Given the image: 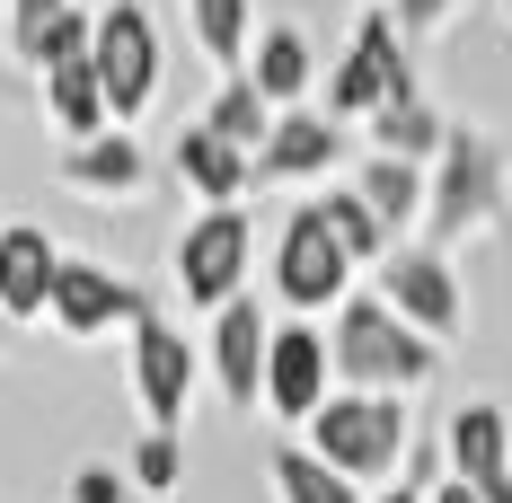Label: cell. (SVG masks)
Instances as JSON below:
<instances>
[{"label": "cell", "mask_w": 512, "mask_h": 503, "mask_svg": "<svg viewBox=\"0 0 512 503\" xmlns=\"http://www.w3.org/2000/svg\"><path fill=\"white\" fill-rule=\"evenodd\" d=\"M327 353H336V389H354V398H415L442 371V345H424L380 292H354L327 318Z\"/></svg>", "instance_id": "1"}, {"label": "cell", "mask_w": 512, "mask_h": 503, "mask_svg": "<svg viewBox=\"0 0 512 503\" xmlns=\"http://www.w3.org/2000/svg\"><path fill=\"white\" fill-rule=\"evenodd\" d=\"M504 203H512V151L486 133V124H451V151L433 159V203H424V248L451 256L477 248L504 230Z\"/></svg>", "instance_id": "2"}, {"label": "cell", "mask_w": 512, "mask_h": 503, "mask_svg": "<svg viewBox=\"0 0 512 503\" xmlns=\"http://www.w3.org/2000/svg\"><path fill=\"white\" fill-rule=\"evenodd\" d=\"M301 442L327 459L336 477H354L362 495H389V477H398L407 451H415V406L407 398H354V389H336Z\"/></svg>", "instance_id": "3"}, {"label": "cell", "mask_w": 512, "mask_h": 503, "mask_svg": "<svg viewBox=\"0 0 512 503\" xmlns=\"http://www.w3.org/2000/svg\"><path fill=\"white\" fill-rule=\"evenodd\" d=\"M407 98H424L415 45L398 36L389 9H362V27L345 36V53L327 62V115H336V124H371L380 106H407Z\"/></svg>", "instance_id": "4"}, {"label": "cell", "mask_w": 512, "mask_h": 503, "mask_svg": "<svg viewBox=\"0 0 512 503\" xmlns=\"http://www.w3.org/2000/svg\"><path fill=\"white\" fill-rule=\"evenodd\" d=\"M354 256H345V239L327 230V212H318V195L292 203L283 212V230H274V301L292 309V318H336V309L354 301Z\"/></svg>", "instance_id": "5"}, {"label": "cell", "mask_w": 512, "mask_h": 503, "mask_svg": "<svg viewBox=\"0 0 512 503\" xmlns=\"http://www.w3.org/2000/svg\"><path fill=\"white\" fill-rule=\"evenodd\" d=\"M248 274H256V221L230 203V212H195L177 239H168V283L186 292V309L221 318L230 301H248Z\"/></svg>", "instance_id": "6"}, {"label": "cell", "mask_w": 512, "mask_h": 503, "mask_svg": "<svg viewBox=\"0 0 512 503\" xmlns=\"http://www.w3.org/2000/svg\"><path fill=\"white\" fill-rule=\"evenodd\" d=\"M53 336H71V345H106V336H124L133 345V327H151L159 309L142 283H124L106 256H62V274H53Z\"/></svg>", "instance_id": "7"}, {"label": "cell", "mask_w": 512, "mask_h": 503, "mask_svg": "<svg viewBox=\"0 0 512 503\" xmlns=\"http://www.w3.org/2000/svg\"><path fill=\"white\" fill-rule=\"evenodd\" d=\"M124 380H133V406H142V424L151 433H186V415H195V389H204V345L186 336V327H133V345H124Z\"/></svg>", "instance_id": "8"}, {"label": "cell", "mask_w": 512, "mask_h": 503, "mask_svg": "<svg viewBox=\"0 0 512 503\" xmlns=\"http://www.w3.org/2000/svg\"><path fill=\"white\" fill-rule=\"evenodd\" d=\"M159 71H168V53H159V18L142 9V0H106V9H98V80H106V106H115L124 133L151 115Z\"/></svg>", "instance_id": "9"}, {"label": "cell", "mask_w": 512, "mask_h": 503, "mask_svg": "<svg viewBox=\"0 0 512 503\" xmlns=\"http://www.w3.org/2000/svg\"><path fill=\"white\" fill-rule=\"evenodd\" d=\"M371 292L407 318L424 345H451L468 327V292H460V265L433 248H389V265H371Z\"/></svg>", "instance_id": "10"}, {"label": "cell", "mask_w": 512, "mask_h": 503, "mask_svg": "<svg viewBox=\"0 0 512 503\" xmlns=\"http://www.w3.org/2000/svg\"><path fill=\"white\" fill-rule=\"evenodd\" d=\"M336 398V353L318 318H274V353H265V415L274 424H318V406Z\"/></svg>", "instance_id": "11"}, {"label": "cell", "mask_w": 512, "mask_h": 503, "mask_svg": "<svg viewBox=\"0 0 512 503\" xmlns=\"http://www.w3.org/2000/svg\"><path fill=\"white\" fill-rule=\"evenodd\" d=\"M265 353H274V318H265V301H230L221 318L204 327V371H212V389L230 406H265Z\"/></svg>", "instance_id": "12"}, {"label": "cell", "mask_w": 512, "mask_h": 503, "mask_svg": "<svg viewBox=\"0 0 512 503\" xmlns=\"http://www.w3.org/2000/svg\"><path fill=\"white\" fill-rule=\"evenodd\" d=\"M336 168H345V124L327 106H292L256 151V186H327Z\"/></svg>", "instance_id": "13"}, {"label": "cell", "mask_w": 512, "mask_h": 503, "mask_svg": "<svg viewBox=\"0 0 512 503\" xmlns=\"http://www.w3.org/2000/svg\"><path fill=\"white\" fill-rule=\"evenodd\" d=\"M62 239H53L45 221H0V309H9V327H36L53 309V274H62Z\"/></svg>", "instance_id": "14"}, {"label": "cell", "mask_w": 512, "mask_h": 503, "mask_svg": "<svg viewBox=\"0 0 512 503\" xmlns=\"http://www.w3.org/2000/svg\"><path fill=\"white\" fill-rule=\"evenodd\" d=\"M62 186L80 203H142L151 186V151H142V133H98V142H62V168H53Z\"/></svg>", "instance_id": "15"}, {"label": "cell", "mask_w": 512, "mask_h": 503, "mask_svg": "<svg viewBox=\"0 0 512 503\" xmlns=\"http://www.w3.org/2000/svg\"><path fill=\"white\" fill-rule=\"evenodd\" d=\"M442 477H468V486H504L512 477V415L495 398H468L451 424H442Z\"/></svg>", "instance_id": "16"}, {"label": "cell", "mask_w": 512, "mask_h": 503, "mask_svg": "<svg viewBox=\"0 0 512 503\" xmlns=\"http://www.w3.org/2000/svg\"><path fill=\"white\" fill-rule=\"evenodd\" d=\"M168 168H177V186L195 195V212H230V203H248V186H256V159L230 151V142L204 133V124H186V133H177Z\"/></svg>", "instance_id": "17"}, {"label": "cell", "mask_w": 512, "mask_h": 503, "mask_svg": "<svg viewBox=\"0 0 512 503\" xmlns=\"http://www.w3.org/2000/svg\"><path fill=\"white\" fill-rule=\"evenodd\" d=\"M248 80L274 98V115H292V106H309V89H318V45H309L292 18H265L248 45Z\"/></svg>", "instance_id": "18"}, {"label": "cell", "mask_w": 512, "mask_h": 503, "mask_svg": "<svg viewBox=\"0 0 512 503\" xmlns=\"http://www.w3.org/2000/svg\"><path fill=\"white\" fill-rule=\"evenodd\" d=\"M36 98H45V124L62 133V142H98V133H115V106H106L98 53H89V62H62V71H45V80H36Z\"/></svg>", "instance_id": "19"}, {"label": "cell", "mask_w": 512, "mask_h": 503, "mask_svg": "<svg viewBox=\"0 0 512 503\" xmlns=\"http://www.w3.org/2000/svg\"><path fill=\"white\" fill-rule=\"evenodd\" d=\"M354 195L371 203V212L389 221V239L407 248V230L424 221V203H433V168H407V159H380V151H371L354 168Z\"/></svg>", "instance_id": "20"}, {"label": "cell", "mask_w": 512, "mask_h": 503, "mask_svg": "<svg viewBox=\"0 0 512 503\" xmlns=\"http://www.w3.org/2000/svg\"><path fill=\"white\" fill-rule=\"evenodd\" d=\"M362 133H371V151H380V159H407V168H433V159L451 151V115H442L433 98L380 106V115H371Z\"/></svg>", "instance_id": "21"}, {"label": "cell", "mask_w": 512, "mask_h": 503, "mask_svg": "<svg viewBox=\"0 0 512 503\" xmlns=\"http://www.w3.org/2000/svg\"><path fill=\"white\" fill-rule=\"evenodd\" d=\"M186 36L221 80L248 71V45H256V0H186Z\"/></svg>", "instance_id": "22"}, {"label": "cell", "mask_w": 512, "mask_h": 503, "mask_svg": "<svg viewBox=\"0 0 512 503\" xmlns=\"http://www.w3.org/2000/svg\"><path fill=\"white\" fill-rule=\"evenodd\" d=\"M195 124H204V133H221L230 151L256 159V151H265V133H274V98H265L248 71H239V80H221V89L204 98V115H195Z\"/></svg>", "instance_id": "23"}, {"label": "cell", "mask_w": 512, "mask_h": 503, "mask_svg": "<svg viewBox=\"0 0 512 503\" xmlns=\"http://www.w3.org/2000/svg\"><path fill=\"white\" fill-rule=\"evenodd\" d=\"M265 486H274V503H371L354 477H336L309 442H283V451L265 459Z\"/></svg>", "instance_id": "24"}, {"label": "cell", "mask_w": 512, "mask_h": 503, "mask_svg": "<svg viewBox=\"0 0 512 503\" xmlns=\"http://www.w3.org/2000/svg\"><path fill=\"white\" fill-rule=\"evenodd\" d=\"M318 212H327V230L345 239V256H354V265H389V248H398V239H389V221H380L354 186H327V195H318Z\"/></svg>", "instance_id": "25"}, {"label": "cell", "mask_w": 512, "mask_h": 503, "mask_svg": "<svg viewBox=\"0 0 512 503\" xmlns=\"http://www.w3.org/2000/svg\"><path fill=\"white\" fill-rule=\"evenodd\" d=\"M124 477H133V495L142 503H168L186 486V433H133V451H124Z\"/></svg>", "instance_id": "26"}, {"label": "cell", "mask_w": 512, "mask_h": 503, "mask_svg": "<svg viewBox=\"0 0 512 503\" xmlns=\"http://www.w3.org/2000/svg\"><path fill=\"white\" fill-rule=\"evenodd\" d=\"M98 53V9H62L45 36H36V53H27V71L45 80V71H62V62H89Z\"/></svg>", "instance_id": "27"}, {"label": "cell", "mask_w": 512, "mask_h": 503, "mask_svg": "<svg viewBox=\"0 0 512 503\" xmlns=\"http://www.w3.org/2000/svg\"><path fill=\"white\" fill-rule=\"evenodd\" d=\"M389 18H398V36L424 53V45H442V36L468 18V0H389Z\"/></svg>", "instance_id": "28"}, {"label": "cell", "mask_w": 512, "mask_h": 503, "mask_svg": "<svg viewBox=\"0 0 512 503\" xmlns=\"http://www.w3.org/2000/svg\"><path fill=\"white\" fill-rule=\"evenodd\" d=\"M62 503H133L124 459H80V468H71V486H62Z\"/></svg>", "instance_id": "29"}, {"label": "cell", "mask_w": 512, "mask_h": 503, "mask_svg": "<svg viewBox=\"0 0 512 503\" xmlns=\"http://www.w3.org/2000/svg\"><path fill=\"white\" fill-rule=\"evenodd\" d=\"M62 9H80V0H9V53L27 62V53H36V36H45Z\"/></svg>", "instance_id": "30"}, {"label": "cell", "mask_w": 512, "mask_h": 503, "mask_svg": "<svg viewBox=\"0 0 512 503\" xmlns=\"http://www.w3.org/2000/svg\"><path fill=\"white\" fill-rule=\"evenodd\" d=\"M424 503H486V486H468V477H433Z\"/></svg>", "instance_id": "31"}, {"label": "cell", "mask_w": 512, "mask_h": 503, "mask_svg": "<svg viewBox=\"0 0 512 503\" xmlns=\"http://www.w3.org/2000/svg\"><path fill=\"white\" fill-rule=\"evenodd\" d=\"M371 503H424V486H407V477H398L389 495H371Z\"/></svg>", "instance_id": "32"}, {"label": "cell", "mask_w": 512, "mask_h": 503, "mask_svg": "<svg viewBox=\"0 0 512 503\" xmlns=\"http://www.w3.org/2000/svg\"><path fill=\"white\" fill-rule=\"evenodd\" d=\"M9 345H18V327H9V309H0V353H9Z\"/></svg>", "instance_id": "33"}, {"label": "cell", "mask_w": 512, "mask_h": 503, "mask_svg": "<svg viewBox=\"0 0 512 503\" xmlns=\"http://www.w3.org/2000/svg\"><path fill=\"white\" fill-rule=\"evenodd\" d=\"M504 27H512V0H504Z\"/></svg>", "instance_id": "34"}]
</instances>
